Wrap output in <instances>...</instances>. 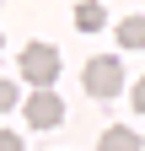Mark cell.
I'll list each match as a JSON object with an SVG mask.
<instances>
[{
    "label": "cell",
    "mask_w": 145,
    "mask_h": 151,
    "mask_svg": "<svg viewBox=\"0 0 145 151\" xmlns=\"http://www.w3.org/2000/svg\"><path fill=\"white\" fill-rule=\"evenodd\" d=\"M102 151H145V140L129 124H113V129H102Z\"/></svg>",
    "instance_id": "277c9868"
},
{
    "label": "cell",
    "mask_w": 145,
    "mask_h": 151,
    "mask_svg": "<svg viewBox=\"0 0 145 151\" xmlns=\"http://www.w3.org/2000/svg\"><path fill=\"white\" fill-rule=\"evenodd\" d=\"M22 81L54 86V81H59V49H54V43H27L22 49Z\"/></svg>",
    "instance_id": "7a4b0ae2"
},
{
    "label": "cell",
    "mask_w": 145,
    "mask_h": 151,
    "mask_svg": "<svg viewBox=\"0 0 145 151\" xmlns=\"http://www.w3.org/2000/svg\"><path fill=\"white\" fill-rule=\"evenodd\" d=\"M81 86L92 92V97H118V92H124V65L113 60V54H97V60H86Z\"/></svg>",
    "instance_id": "6da1fadb"
},
{
    "label": "cell",
    "mask_w": 145,
    "mask_h": 151,
    "mask_svg": "<svg viewBox=\"0 0 145 151\" xmlns=\"http://www.w3.org/2000/svg\"><path fill=\"white\" fill-rule=\"evenodd\" d=\"M0 151H22V135L16 129H0Z\"/></svg>",
    "instance_id": "ba28073f"
},
{
    "label": "cell",
    "mask_w": 145,
    "mask_h": 151,
    "mask_svg": "<svg viewBox=\"0 0 145 151\" xmlns=\"http://www.w3.org/2000/svg\"><path fill=\"white\" fill-rule=\"evenodd\" d=\"M134 113H145V81H134Z\"/></svg>",
    "instance_id": "9c48e42d"
},
{
    "label": "cell",
    "mask_w": 145,
    "mask_h": 151,
    "mask_svg": "<svg viewBox=\"0 0 145 151\" xmlns=\"http://www.w3.org/2000/svg\"><path fill=\"white\" fill-rule=\"evenodd\" d=\"M75 27H81V32H97V27H107V11L97 6V0H81V6H75Z\"/></svg>",
    "instance_id": "5b68a950"
},
{
    "label": "cell",
    "mask_w": 145,
    "mask_h": 151,
    "mask_svg": "<svg viewBox=\"0 0 145 151\" xmlns=\"http://www.w3.org/2000/svg\"><path fill=\"white\" fill-rule=\"evenodd\" d=\"M0 49H6V32H0Z\"/></svg>",
    "instance_id": "30bf717a"
},
{
    "label": "cell",
    "mask_w": 145,
    "mask_h": 151,
    "mask_svg": "<svg viewBox=\"0 0 145 151\" xmlns=\"http://www.w3.org/2000/svg\"><path fill=\"white\" fill-rule=\"evenodd\" d=\"M113 38H118L124 49H145V16H124Z\"/></svg>",
    "instance_id": "8992f818"
},
{
    "label": "cell",
    "mask_w": 145,
    "mask_h": 151,
    "mask_svg": "<svg viewBox=\"0 0 145 151\" xmlns=\"http://www.w3.org/2000/svg\"><path fill=\"white\" fill-rule=\"evenodd\" d=\"M22 119H27L32 129H54V124L65 119V103H59V92H54V86H38V92H32V97L22 103Z\"/></svg>",
    "instance_id": "3957f363"
},
{
    "label": "cell",
    "mask_w": 145,
    "mask_h": 151,
    "mask_svg": "<svg viewBox=\"0 0 145 151\" xmlns=\"http://www.w3.org/2000/svg\"><path fill=\"white\" fill-rule=\"evenodd\" d=\"M16 103H22L16 81H11V76H0V113H6V108H16Z\"/></svg>",
    "instance_id": "52a82bcc"
}]
</instances>
